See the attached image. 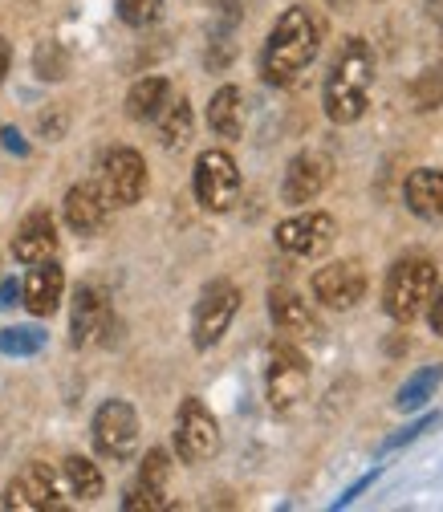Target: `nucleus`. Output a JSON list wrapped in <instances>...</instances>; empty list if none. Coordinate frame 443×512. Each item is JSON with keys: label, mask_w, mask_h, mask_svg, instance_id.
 <instances>
[{"label": "nucleus", "mask_w": 443, "mask_h": 512, "mask_svg": "<svg viewBox=\"0 0 443 512\" xmlns=\"http://www.w3.org/2000/svg\"><path fill=\"white\" fill-rule=\"evenodd\" d=\"M322 49V21L305 5H293L277 17L265 53H261V74L269 86H293Z\"/></svg>", "instance_id": "obj_1"}, {"label": "nucleus", "mask_w": 443, "mask_h": 512, "mask_svg": "<svg viewBox=\"0 0 443 512\" xmlns=\"http://www.w3.org/2000/svg\"><path fill=\"white\" fill-rule=\"evenodd\" d=\"M370 82H374V49L366 37H346L330 78H326V118L338 126H350L370 106Z\"/></svg>", "instance_id": "obj_2"}, {"label": "nucleus", "mask_w": 443, "mask_h": 512, "mask_svg": "<svg viewBox=\"0 0 443 512\" xmlns=\"http://www.w3.org/2000/svg\"><path fill=\"white\" fill-rule=\"evenodd\" d=\"M435 285H439V277H435V265L427 261V256H403V261L387 273L383 305H387V313L395 317L399 326H407L427 309Z\"/></svg>", "instance_id": "obj_3"}, {"label": "nucleus", "mask_w": 443, "mask_h": 512, "mask_svg": "<svg viewBox=\"0 0 443 512\" xmlns=\"http://www.w3.org/2000/svg\"><path fill=\"white\" fill-rule=\"evenodd\" d=\"M309 391V362L297 346L277 342L269 350V370H265V395L273 411H293Z\"/></svg>", "instance_id": "obj_4"}, {"label": "nucleus", "mask_w": 443, "mask_h": 512, "mask_svg": "<svg viewBox=\"0 0 443 512\" xmlns=\"http://www.w3.org/2000/svg\"><path fill=\"white\" fill-rule=\"evenodd\" d=\"M175 452L183 464H204L220 452V423L200 399H183L175 415Z\"/></svg>", "instance_id": "obj_5"}, {"label": "nucleus", "mask_w": 443, "mask_h": 512, "mask_svg": "<svg viewBox=\"0 0 443 512\" xmlns=\"http://www.w3.org/2000/svg\"><path fill=\"white\" fill-rule=\"evenodd\" d=\"M147 196V163L135 147H114L102 159V200L114 208H131Z\"/></svg>", "instance_id": "obj_6"}, {"label": "nucleus", "mask_w": 443, "mask_h": 512, "mask_svg": "<svg viewBox=\"0 0 443 512\" xmlns=\"http://www.w3.org/2000/svg\"><path fill=\"white\" fill-rule=\"evenodd\" d=\"M236 309H240V289L232 281H212L200 293L196 313H192V342H196V350H212L228 334Z\"/></svg>", "instance_id": "obj_7"}, {"label": "nucleus", "mask_w": 443, "mask_h": 512, "mask_svg": "<svg viewBox=\"0 0 443 512\" xmlns=\"http://www.w3.org/2000/svg\"><path fill=\"white\" fill-rule=\"evenodd\" d=\"M94 447L106 460H131L139 447V415L126 399H106L94 415Z\"/></svg>", "instance_id": "obj_8"}, {"label": "nucleus", "mask_w": 443, "mask_h": 512, "mask_svg": "<svg viewBox=\"0 0 443 512\" xmlns=\"http://www.w3.org/2000/svg\"><path fill=\"white\" fill-rule=\"evenodd\" d=\"M192 187H196L200 208H208V212H228V208L236 204V196H240V171H236L232 155H228V151H204V155L196 159V179H192Z\"/></svg>", "instance_id": "obj_9"}, {"label": "nucleus", "mask_w": 443, "mask_h": 512, "mask_svg": "<svg viewBox=\"0 0 443 512\" xmlns=\"http://www.w3.org/2000/svg\"><path fill=\"white\" fill-rule=\"evenodd\" d=\"M5 508L21 512H61V480L49 464H29L9 488H5Z\"/></svg>", "instance_id": "obj_10"}, {"label": "nucleus", "mask_w": 443, "mask_h": 512, "mask_svg": "<svg viewBox=\"0 0 443 512\" xmlns=\"http://www.w3.org/2000/svg\"><path fill=\"white\" fill-rule=\"evenodd\" d=\"M334 216L326 212H301L285 224H277V244L289 252V256H322L330 244H334Z\"/></svg>", "instance_id": "obj_11"}, {"label": "nucleus", "mask_w": 443, "mask_h": 512, "mask_svg": "<svg viewBox=\"0 0 443 512\" xmlns=\"http://www.w3.org/2000/svg\"><path fill=\"white\" fill-rule=\"evenodd\" d=\"M330 183V159L322 151H301L289 167H285V179H281V200L293 204V208H305L313 204L326 191Z\"/></svg>", "instance_id": "obj_12"}, {"label": "nucleus", "mask_w": 443, "mask_h": 512, "mask_svg": "<svg viewBox=\"0 0 443 512\" xmlns=\"http://www.w3.org/2000/svg\"><path fill=\"white\" fill-rule=\"evenodd\" d=\"M313 297L326 309H354L366 297V273L358 261H338L313 273Z\"/></svg>", "instance_id": "obj_13"}, {"label": "nucleus", "mask_w": 443, "mask_h": 512, "mask_svg": "<svg viewBox=\"0 0 443 512\" xmlns=\"http://www.w3.org/2000/svg\"><path fill=\"white\" fill-rule=\"evenodd\" d=\"M61 293H66V273H61L57 261H37L29 265V277L21 285V301L33 317H53L61 305Z\"/></svg>", "instance_id": "obj_14"}, {"label": "nucleus", "mask_w": 443, "mask_h": 512, "mask_svg": "<svg viewBox=\"0 0 443 512\" xmlns=\"http://www.w3.org/2000/svg\"><path fill=\"white\" fill-rule=\"evenodd\" d=\"M57 252V224L49 212H33L25 216V224L13 236V256L21 265H37V261H53Z\"/></svg>", "instance_id": "obj_15"}, {"label": "nucleus", "mask_w": 443, "mask_h": 512, "mask_svg": "<svg viewBox=\"0 0 443 512\" xmlns=\"http://www.w3.org/2000/svg\"><path fill=\"white\" fill-rule=\"evenodd\" d=\"M106 326H110L106 297H102L94 285H78V293H74V313H70V342H74V346H90Z\"/></svg>", "instance_id": "obj_16"}, {"label": "nucleus", "mask_w": 443, "mask_h": 512, "mask_svg": "<svg viewBox=\"0 0 443 512\" xmlns=\"http://www.w3.org/2000/svg\"><path fill=\"white\" fill-rule=\"evenodd\" d=\"M403 200L419 220L443 224V171H435V167L411 171L403 183Z\"/></svg>", "instance_id": "obj_17"}, {"label": "nucleus", "mask_w": 443, "mask_h": 512, "mask_svg": "<svg viewBox=\"0 0 443 512\" xmlns=\"http://www.w3.org/2000/svg\"><path fill=\"white\" fill-rule=\"evenodd\" d=\"M66 224H70V232H78V236H94V232H102V224H106V200H102V191L94 187V183H78V187H70L66 191Z\"/></svg>", "instance_id": "obj_18"}, {"label": "nucleus", "mask_w": 443, "mask_h": 512, "mask_svg": "<svg viewBox=\"0 0 443 512\" xmlns=\"http://www.w3.org/2000/svg\"><path fill=\"white\" fill-rule=\"evenodd\" d=\"M208 126L220 139H240L244 131V98L236 86H220L208 102Z\"/></svg>", "instance_id": "obj_19"}, {"label": "nucleus", "mask_w": 443, "mask_h": 512, "mask_svg": "<svg viewBox=\"0 0 443 512\" xmlns=\"http://www.w3.org/2000/svg\"><path fill=\"white\" fill-rule=\"evenodd\" d=\"M269 313H273V322L277 330L285 334H309L313 330V313H309V301H301L293 289H273L269 293Z\"/></svg>", "instance_id": "obj_20"}, {"label": "nucleus", "mask_w": 443, "mask_h": 512, "mask_svg": "<svg viewBox=\"0 0 443 512\" xmlns=\"http://www.w3.org/2000/svg\"><path fill=\"white\" fill-rule=\"evenodd\" d=\"M167 98H171V82L167 78H143V82L131 86V94H126V114H131L135 122H151V118L163 114Z\"/></svg>", "instance_id": "obj_21"}, {"label": "nucleus", "mask_w": 443, "mask_h": 512, "mask_svg": "<svg viewBox=\"0 0 443 512\" xmlns=\"http://www.w3.org/2000/svg\"><path fill=\"white\" fill-rule=\"evenodd\" d=\"M439 382H443V366H423V370H415V374L403 382V387H399L395 407H399V411H419V407H427Z\"/></svg>", "instance_id": "obj_22"}, {"label": "nucleus", "mask_w": 443, "mask_h": 512, "mask_svg": "<svg viewBox=\"0 0 443 512\" xmlns=\"http://www.w3.org/2000/svg\"><path fill=\"white\" fill-rule=\"evenodd\" d=\"M61 476H66V484H70V492H74L78 500H98L102 488H106L98 464H90L86 456H70L66 464H61Z\"/></svg>", "instance_id": "obj_23"}, {"label": "nucleus", "mask_w": 443, "mask_h": 512, "mask_svg": "<svg viewBox=\"0 0 443 512\" xmlns=\"http://www.w3.org/2000/svg\"><path fill=\"white\" fill-rule=\"evenodd\" d=\"M159 118H163V122H159L163 147L179 151L187 139H192V122H196V118H192V102H187V98H179V102H167Z\"/></svg>", "instance_id": "obj_24"}, {"label": "nucleus", "mask_w": 443, "mask_h": 512, "mask_svg": "<svg viewBox=\"0 0 443 512\" xmlns=\"http://www.w3.org/2000/svg\"><path fill=\"white\" fill-rule=\"evenodd\" d=\"M411 106L419 110V114H431V110H439L443 106V66H427L415 82H411Z\"/></svg>", "instance_id": "obj_25"}, {"label": "nucleus", "mask_w": 443, "mask_h": 512, "mask_svg": "<svg viewBox=\"0 0 443 512\" xmlns=\"http://www.w3.org/2000/svg\"><path fill=\"white\" fill-rule=\"evenodd\" d=\"M33 70L41 82H61L70 74V53L61 49V41H41L33 53Z\"/></svg>", "instance_id": "obj_26"}, {"label": "nucleus", "mask_w": 443, "mask_h": 512, "mask_svg": "<svg viewBox=\"0 0 443 512\" xmlns=\"http://www.w3.org/2000/svg\"><path fill=\"white\" fill-rule=\"evenodd\" d=\"M37 350H45V334L33 326H13L0 334V354H9V358H33Z\"/></svg>", "instance_id": "obj_27"}, {"label": "nucleus", "mask_w": 443, "mask_h": 512, "mask_svg": "<svg viewBox=\"0 0 443 512\" xmlns=\"http://www.w3.org/2000/svg\"><path fill=\"white\" fill-rule=\"evenodd\" d=\"M167 0H118V17L122 25H131V29H147L159 21Z\"/></svg>", "instance_id": "obj_28"}, {"label": "nucleus", "mask_w": 443, "mask_h": 512, "mask_svg": "<svg viewBox=\"0 0 443 512\" xmlns=\"http://www.w3.org/2000/svg\"><path fill=\"white\" fill-rule=\"evenodd\" d=\"M163 496H167V492L147 488L143 480H135L131 488H126V496H122V508H126V512H159V508H167Z\"/></svg>", "instance_id": "obj_29"}, {"label": "nucleus", "mask_w": 443, "mask_h": 512, "mask_svg": "<svg viewBox=\"0 0 443 512\" xmlns=\"http://www.w3.org/2000/svg\"><path fill=\"white\" fill-rule=\"evenodd\" d=\"M167 472H171V460H167L163 447H155V452H147V460H143V468H139V480H143L147 488L167 492Z\"/></svg>", "instance_id": "obj_30"}, {"label": "nucleus", "mask_w": 443, "mask_h": 512, "mask_svg": "<svg viewBox=\"0 0 443 512\" xmlns=\"http://www.w3.org/2000/svg\"><path fill=\"white\" fill-rule=\"evenodd\" d=\"M435 423H439V415H435V411H431V415H423L419 423H411V427H403L399 435H391V439H383V452H395V447H403V443H415V439H419L423 431H431Z\"/></svg>", "instance_id": "obj_31"}, {"label": "nucleus", "mask_w": 443, "mask_h": 512, "mask_svg": "<svg viewBox=\"0 0 443 512\" xmlns=\"http://www.w3.org/2000/svg\"><path fill=\"white\" fill-rule=\"evenodd\" d=\"M427 322H431V330L443 338V285H435V293H431V301H427Z\"/></svg>", "instance_id": "obj_32"}, {"label": "nucleus", "mask_w": 443, "mask_h": 512, "mask_svg": "<svg viewBox=\"0 0 443 512\" xmlns=\"http://www.w3.org/2000/svg\"><path fill=\"white\" fill-rule=\"evenodd\" d=\"M374 480H378V468H374V472H366V476H362L358 484H350V488H346V492H342V496L334 500V508H346V504H354V500H358V496H362V492H366V488H370Z\"/></svg>", "instance_id": "obj_33"}, {"label": "nucleus", "mask_w": 443, "mask_h": 512, "mask_svg": "<svg viewBox=\"0 0 443 512\" xmlns=\"http://www.w3.org/2000/svg\"><path fill=\"white\" fill-rule=\"evenodd\" d=\"M0 143H5L13 155H29V143L21 139V131H17V126H5V131H0Z\"/></svg>", "instance_id": "obj_34"}, {"label": "nucleus", "mask_w": 443, "mask_h": 512, "mask_svg": "<svg viewBox=\"0 0 443 512\" xmlns=\"http://www.w3.org/2000/svg\"><path fill=\"white\" fill-rule=\"evenodd\" d=\"M17 297H21V285L17 281H0V309L17 305Z\"/></svg>", "instance_id": "obj_35"}, {"label": "nucleus", "mask_w": 443, "mask_h": 512, "mask_svg": "<svg viewBox=\"0 0 443 512\" xmlns=\"http://www.w3.org/2000/svg\"><path fill=\"white\" fill-rule=\"evenodd\" d=\"M61 131H66V118H61V114H53V118L45 114V118H41V135H49V139H57Z\"/></svg>", "instance_id": "obj_36"}, {"label": "nucleus", "mask_w": 443, "mask_h": 512, "mask_svg": "<svg viewBox=\"0 0 443 512\" xmlns=\"http://www.w3.org/2000/svg\"><path fill=\"white\" fill-rule=\"evenodd\" d=\"M9 61H13V49H9V41L0 37V86H5V74H9Z\"/></svg>", "instance_id": "obj_37"}, {"label": "nucleus", "mask_w": 443, "mask_h": 512, "mask_svg": "<svg viewBox=\"0 0 443 512\" xmlns=\"http://www.w3.org/2000/svg\"><path fill=\"white\" fill-rule=\"evenodd\" d=\"M427 17H431V21L443 29V0H427Z\"/></svg>", "instance_id": "obj_38"}]
</instances>
